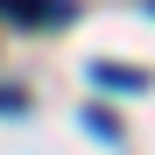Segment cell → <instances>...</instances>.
Wrapping results in <instances>:
<instances>
[{
  "label": "cell",
  "mask_w": 155,
  "mask_h": 155,
  "mask_svg": "<svg viewBox=\"0 0 155 155\" xmlns=\"http://www.w3.org/2000/svg\"><path fill=\"white\" fill-rule=\"evenodd\" d=\"M92 85H106V92H148V71H134V64H92Z\"/></svg>",
  "instance_id": "1"
},
{
  "label": "cell",
  "mask_w": 155,
  "mask_h": 155,
  "mask_svg": "<svg viewBox=\"0 0 155 155\" xmlns=\"http://www.w3.org/2000/svg\"><path fill=\"white\" fill-rule=\"evenodd\" d=\"M85 127H92V134H99V141H120V120H113L106 106H99V113H85Z\"/></svg>",
  "instance_id": "2"
},
{
  "label": "cell",
  "mask_w": 155,
  "mask_h": 155,
  "mask_svg": "<svg viewBox=\"0 0 155 155\" xmlns=\"http://www.w3.org/2000/svg\"><path fill=\"white\" fill-rule=\"evenodd\" d=\"M21 106H28L21 92H0V113H21Z\"/></svg>",
  "instance_id": "3"
}]
</instances>
